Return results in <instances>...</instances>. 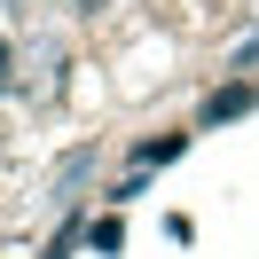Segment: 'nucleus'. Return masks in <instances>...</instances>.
Segmentation results:
<instances>
[{
  "mask_svg": "<svg viewBox=\"0 0 259 259\" xmlns=\"http://www.w3.org/2000/svg\"><path fill=\"white\" fill-rule=\"evenodd\" d=\"M243 102H251V87H228V95H212V118H236Z\"/></svg>",
  "mask_w": 259,
  "mask_h": 259,
  "instance_id": "1",
  "label": "nucleus"
},
{
  "mask_svg": "<svg viewBox=\"0 0 259 259\" xmlns=\"http://www.w3.org/2000/svg\"><path fill=\"white\" fill-rule=\"evenodd\" d=\"M0 87H8V39H0Z\"/></svg>",
  "mask_w": 259,
  "mask_h": 259,
  "instance_id": "2",
  "label": "nucleus"
}]
</instances>
